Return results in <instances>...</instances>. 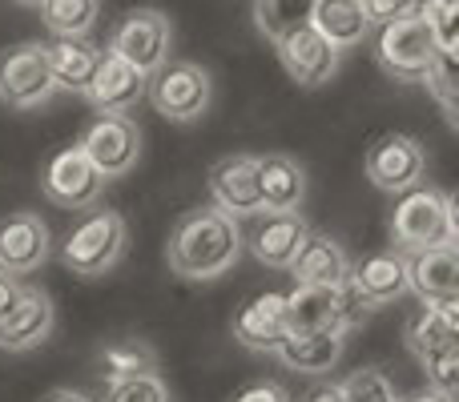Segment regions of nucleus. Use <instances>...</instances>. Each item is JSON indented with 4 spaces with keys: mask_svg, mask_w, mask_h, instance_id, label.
<instances>
[{
    "mask_svg": "<svg viewBox=\"0 0 459 402\" xmlns=\"http://www.w3.org/2000/svg\"><path fill=\"white\" fill-rule=\"evenodd\" d=\"M234 402H290V395L278 382H250L246 390H238Z\"/></svg>",
    "mask_w": 459,
    "mask_h": 402,
    "instance_id": "36",
    "label": "nucleus"
},
{
    "mask_svg": "<svg viewBox=\"0 0 459 402\" xmlns=\"http://www.w3.org/2000/svg\"><path fill=\"white\" fill-rule=\"evenodd\" d=\"M48 258V226L40 213H8L0 221V274H32Z\"/></svg>",
    "mask_w": 459,
    "mask_h": 402,
    "instance_id": "14",
    "label": "nucleus"
},
{
    "mask_svg": "<svg viewBox=\"0 0 459 402\" xmlns=\"http://www.w3.org/2000/svg\"><path fill=\"white\" fill-rule=\"evenodd\" d=\"M121 250H126V218L117 210H89L69 229V237L61 245V258L73 274L97 278L117 266Z\"/></svg>",
    "mask_w": 459,
    "mask_h": 402,
    "instance_id": "3",
    "label": "nucleus"
},
{
    "mask_svg": "<svg viewBox=\"0 0 459 402\" xmlns=\"http://www.w3.org/2000/svg\"><path fill=\"white\" fill-rule=\"evenodd\" d=\"M310 29L342 53V48H359L371 37V16H367L363 0H315Z\"/></svg>",
    "mask_w": 459,
    "mask_h": 402,
    "instance_id": "21",
    "label": "nucleus"
},
{
    "mask_svg": "<svg viewBox=\"0 0 459 402\" xmlns=\"http://www.w3.org/2000/svg\"><path fill=\"white\" fill-rule=\"evenodd\" d=\"M290 274L299 286H323V290H339L351 278V258L331 234H310L302 242L299 258L290 261Z\"/></svg>",
    "mask_w": 459,
    "mask_h": 402,
    "instance_id": "20",
    "label": "nucleus"
},
{
    "mask_svg": "<svg viewBox=\"0 0 459 402\" xmlns=\"http://www.w3.org/2000/svg\"><path fill=\"white\" fill-rule=\"evenodd\" d=\"M169 48H174V24L161 8H134L109 37V53L145 77L169 61Z\"/></svg>",
    "mask_w": 459,
    "mask_h": 402,
    "instance_id": "6",
    "label": "nucleus"
},
{
    "mask_svg": "<svg viewBox=\"0 0 459 402\" xmlns=\"http://www.w3.org/2000/svg\"><path fill=\"white\" fill-rule=\"evenodd\" d=\"M40 402H93V398L81 395V390H73V387H56V390H48Z\"/></svg>",
    "mask_w": 459,
    "mask_h": 402,
    "instance_id": "38",
    "label": "nucleus"
},
{
    "mask_svg": "<svg viewBox=\"0 0 459 402\" xmlns=\"http://www.w3.org/2000/svg\"><path fill=\"white\" fill-rule=\"evenodd\" d=\"M407 350H411L420 363H428V358L444 355V350H459L455 310H436V306H428L423 314H415L411 326H407Z\"/></svg>",
    "mask_w": 459,
    "mask_h": 402,
    "instance_id": "26",
    "label": "nucleus"
},
{
    "mask_svg": "<svg viewBox=\"0 0 459 402\" xmlns=\"http://www.w3.org/2000/svg\"><path fill=\"white\" fill-rule=\"evenodd\" d=\"M145 93H150V105L166 121L190 125V121H198L202 113L210 109L214 81L194 61H166L161 69H153L150 77H145Z\"/></svg>",
    "mask_w": 459,
    "mask_h": 402,
    "instance_id": "4",
    "label": "nucleus"
},
{
    "mask_svg": "<svg viewBox=\"0 0 459 402\" xmlns=\"http://www.w3.org/2000/svg\"><path fill=\"white\" fill-rule=\"evenodd\" d=\"M210 198L230 218H242V213H258V158H226L210 169Z\"/></svg>",
    "mask_w": 459,
    "mask_h": 402,
    "instance_id": "16",
    "label": "nucleus"
},
{
    "mask_svg": "<svg viewBox=\"0 0 459 402\" xmlns=\"http://www.w3.org/2000/svg\"><path fill=\"white\" fill-rule=\"evenodd\" d=\"M310 16H315V0H254V29L278 45L290 32L307 29Z\"/></svg>",
    "mask_w": 459,
    "mask_h": 402,
    "instance_id": "27",
    "label": "nucleus"
},
{
    "mask_svg": "<svg viewBox=\"0 0 459 402\" xmlns=\"http://www.w3.org/2000/svg\"><path fill=\"white\" fill-rule=\"evenodd\" d=\"M307 237L310 229L299 213H266L250 234V253L270 269H290Z\"/></svg>",
    "mask_w": 459,
    "mask_h": 402,
    "instance_id": "18",
    "label": "nucleus"
},
{
    "mask_svg": "<svg viewBox=\"0 0 459 402\" xmlns=\"http://www.w3.org/2000/svg\"><path fill=\"white\" fill-rule=\"evenodd\" d=\"M242 253V229L222 210H190L169 234V269L190 282L230 274V266Z\"/></svg>",
    "mask_w": 459,
    "mask_h": 402,
    "instance_id": "1",
    "label": "nucleus"
},
{
    "mask_svg": "<svg viewBox=\"0 0 459 402\" xmlns=\"http://www.w3.org/2000/svg\"><path fill=\"white\" fill-rule=\"evenodd\" d=\"M56 93L53 73H48L45 61V45H16L8 53H0V101L8 109H40L48 105Z\"/></svg>",
    "mask_w": 459,
    "mask_h": 402,
    "instance_id": "8",
    "label": "nucleus"
},
{
    "mask_svg": "<svg viewBox=\"0 0 459 402\" xmlns=\"http://www.w3.org/2000/svg\"><path fill=\"white\" fill-rule=\"evenodd\" d=\"M105 402H169V390L158 374H142V379L113 382Z\"/></svg>",
    "mask_w": 459,
    "mask_h": 402,
    "instance_id": "33",
    "label": "nucleus"
},
{
    "mask_svg": "<svg viewBox=\"0 0 459 402\" xmlns=\"http://www.w3.org/2000/svg\"><path fill=\"white\" fill-rule=\"evenodd\" d=\"M85 97L97 113H126L145 97V73H137L134 64H126L121 56L101 53Z\"/></svg>",
    "mask_w": 459,
    "mask_h": 402,
    "instance_id": "15",
    "label": "nucleus"
},
{
    "mask_svg": "<svg viewBox=\"0 0 459 402\" xmlns=\"http://www.w3.org/2000/svg\"><path fill=\"white\" fill-rule=\"evenodd\" d=\"M45 61L48 73H53V85L56 89H69V93H85L89 81L97 73V53L85 37H56L53 45H45Z\"/></svg>",
    "mask_w": 459,
    "mask_h": 402,
    "instance_id": "23",
    "label": "nucleus"
},
{
    "mask_svg": "<svg viewBox=\"0 0 459 402\" xmlns=\"http://www.w3.org/2000/svg\"><path fill=\"white\" fill-rule=\"evenodd\" d=\"M407 402H455V398H447V395H436V390H423V395H415V398H407Z\"/></svg>",
    "mask_w": 459,
    "mask_h": 402,
    "instance_id": "40",
    "label": "nucleus"
},
{
    "mask_svg": "<svg viewBox=\"0 0 459 402\" xmlns=\"http://www.w3.org/2000/svg\"><path fill=\"white\" fill-rule=\"evenodd\" d=\"M375 56H379L383 73L391 81H403V85H423L436 64L439 48L431 29L423 24V16H403V21H391L379 29V40H375Z\"/></svg>",
    "mask_w": 459,
    "mask_h": 402,
    "instance_id": "5",
    "label": "nucleus"
},
{
    "mask_svg": "<svg viewBox=\"0 0 459 402\" xmlns=\"http://www.w3.org/2000/svg\"><path fill=\"white\" fill-rule=\"evenodd\" d=\"M423 85L431 89V97L439 101V109H444L447 125L455 129V125H459V101H455V89H459V81H455V56H452V53H439Z\"/></svg>",
    "mask_w": 459,
    "mask_h": 402,
    "instance_id": "31",
    "label": "nucleus"
},
{
    "mask_svg": "<svg viewBox=\"0 0 459 402\" xmlns=\"http://www.w3.org/2000/svg\"><path fill=\"white\" fill-rule=\"evenodd\" d=\"M234 338L246 350L258 355H274L286 338V310H282V294H258L250 298L242 310L234 314Z\"/></svg>",
    "mask_w": 459,
    "mask_h": 402,
    "instance_id": "19",
    "label": "nucleus"
},
{
    "mask_svg": "<svg viewBox=\"0 0 459 402\" xmlns=\"http://www.w3.org/2000/svg\"><path fill=\"white\" fill-rule=\"evenodd\" d=\"M40 182H45L48 201L65 205V210H93L105 193V177L97 174L93 161H89L77 145L56 153V158L45 166V177H40Z\"/></svg>",
    "mask_w": 459,
    "mask_h": 402,
    "instance_id": "10",
    "label": "nucleus"
},
{
    "mask_svg": "<svg viewBox=\"0 0 459 402\" xmlns=\"http://www.w3.org/2000/svg\"><path fill=\"white\" fill-rule=\"evenodd\" d=\"M420 16L431 29L439 53H452L459 45V0H420Z\"/></svg>",
    "mask_w": 459,
    "mask_h": 402,
    "instance_id": "30",
    "label": "nucleus"
},
{
    "mask_svg": "<svg viewBox=\"0 0 459 402\" xmlns=\"http://www.w3.org/2000/svg\"><path fill=\"white\" fill-rule=\"evenodd\" d=\"M407 261V290H415L428 306L459 310V258L455 245H436V250H411Z\"/></svg>",
    "mask_w": 459,
    "mask_h": 402,
    "instance_id": "11",
    "label": "nucleus"
},
{
    "mask_svg": "<svg viewBox=\"0 0 459 402\" xmlns=\"http://www.w3.org/2000/svg\"><path fill=\"white\" fill-rule=\"evenodd\" d=\"M16 4H29V8H40V0H16Z\"/></svg>",
    "mask_w": 459,
    "mask_h": 402,
    "instance_id": "41",
    "label": "nucleus"
},
{
    "mask_svg": "<svg viewBox=\"0 0 459 402\" xmlns=\"http://www.w3.org/2000/svg\"><path fill=\"white\" fill-rule=\"evenodd\" d=\"M0 278H4V274H0Z\"/></svg>",
    "mask_w": 459,
    "mask_h": 402,
    "instance_id": "42",
    "label": "nucleus"
},
{
    "mask_svg": "<svg viewBox=\"0 0 459 402\" xmlns=\"http://www.w3.org/2000/svg\"><path fill=\"white\" fill-rule=\"evenodd\" d=\"M101 13V0H40V16L56 37H89Z\"/></svg>",
    "mask_w": 459,
    "mask_h": 402,
    "instance_id": "29",
    "label": "nucleus"
},
{
    "mask_svg": "<svg viewBox=\"0 0 459 402\" xmlns=\"http://www.w3.org/2000/svg\"><path fill=\"white\" fill-rule=\"evenodd\" d=\"M420 366L428 371V390L455 398V390H459V350H444V355L428 358V363H420Z\"/></svg>",
    "mask_w": 459,
    "mask_h": 402,
    "instance_id": "34",
    "label": "nucleus"
},
{
    "mask_svg": "<svg viewBox=\"0 0 459 402\" xmlns=\"http://www.w3.org/2000/svg\"><path fill=\"white\" fill-rule=\"evenodd\" d=\"M258 198L262 210L270 213H294L307 198V174L299 161H290L286 153H270L258 158Z\"/></svg>",
    "mask_w": 459,
    "mask_h": 402,
    "instance_id": "22",
    "label": "nucleus"
},
{
    "mask_svg": "<svg viewBox=\"0 0 459 402\" xmlns=\"http://www.w3.org/2000/svg\"><path fill=\"white\" fill-rule=\"evenodd\" d=\"M351 282L379 310L407 294V261L399 258V253H371V258H363L359 266H351Z\"/></svg>",
    "mask_w": 459,
    "mask_h": 402,
    "instance_id": "24",
    "label": "nucleus"
},
{
    "mask_svg": "<svg viewBox=\"0 0 459 402\" xmlns=\"http://www.w3.org/2000/svg\"><path fill=\"white\" fill-rule=\"evenodd\" d=\"M363 8L371 16V24H391L420 13V0H363Z\"/></svg>",
    "mask_w": 459,
    "mask_h": 402,
    "instance_id": "35",
    "label": "nucleus"
},
{
    "mask_svg": "<svg viewBox=\"0 0 459 402\" xmlns=\"http://www.w3.org/2000/svg\"><path fill=\"white\" fill-rule=\"evenodd\" d=\"M13 294H16V286L8 282V278H0V314L8 310V302H13Z\"/></svg>",
    "mask_w": 459,
    "mask_h": 402,
    "instance_id": "39",
    "label": "nucleus"
},
{
    "mask_svg": "<svg viewBox=\"0 0 459 402\" xmlns=\"http://www.w3.org/2000/svg\"><path fill=\"white\" fill-rule=\"evenodd\" d=\"M286 310V334H347L339 314V290L323 286H294L282 294Z\"/></svg>",
    "mask_w": 459,
    "mask_h": 402,
    "instance_id": "17",
    "label": "nucleus"
},
{
    "mask_svg": "<svg viewBox=\"0 0 459 402\" xmlns=\"http://www.w3.org/2000/svg\"><path fill=\"white\" fill-rule=\"evenodd\" d=\"M428 174V153L407 133H383L367 153V177L383 193H407Z\"/></svg>",
    "mask_w": 459,
    "mask_h": 402,
    "instance_id": "9",
    "label": "nucleus"
},
{
    "mask_svg": "<svg viewBox=\"0 0 459 402\" xmlns=\"http://www.w3.org/2000/svg\"><path fill=\"white\" fill-rule=\"evenodd\" d=\"M77 150L93 161V169L109 182V177H126L142 158V129L126 113H101L89 121V129L81 133Z\"/></svg>",
    "mask_w": 459,
    "mask_h": 402,
    "instance_id": "7",
    "label": "nucleus"
},
{
    "mask_svg": "<svg viewBox=\"0 0 459 402\" xmlns=\"http://www.w3.org/2000/svg\"><path fill=\"white\" fill-rule=\"evenodd\" d=\"M101 379L109 382H126V379H142V374H153L158 371V355H153L145 342H134V338H126V342H109V346L101 350Z\"/></svg>",
    "mask_w": 459,
    "mask_h": 402,
    "instance_id": "28",
    "label": "nucleus"
},
{
    "mask_svg": "<svg viewBox=\"0 0 459 402\" xmlns=\"http://www.w3.org/2000/svg\"><path fill=\"white\" fill-rule=\"evenodd\" d=\"M53 302L40 290H16L8 310L0 314V350H32L53 334Z\"/></svg>",
    "mask_w": 459,
    "mask_h": 402,
    "instance_id": "12",
    "label": "nucleus"
},
{
    "mask_svg": "<svg viewBox=\"0 0 459 402\" xmlns=\"http://www.w3.org/2000/svg\"><path fill=\"white\" fill-rule=\"evenodd\" d=\"M299 402H342V390H339V382H318Z\"/></svg>",
    "mask_w": 459,
    "mask_h": 402,
    "instance_id": "37",
    "label": "nucleus"
},
{
    "mask_svg": "<svg viewBox=\"0 0 459 402\" xmlns=\"http://www.w3.org/2000/svg\"><path fill=\"white\" fill-rule=\"evenodd\" d=\"M391 237L403 250H436V245H455L459 221H455V198L452 193L415 185L395 205L391 218Z\"/></svg>",
    "mask_w": 459,
    "mask_h": 402,
    "instance_id": "2",
    "label": "nucleus"
},
{
    "mask_svg": "<svg viewBox=\"0 0 459 402\" xmlns=\"http://www.w3.org/2000/svg\"><path fill=\"white\" fill-rule=\"evenodd\" d=\"M342 390V402H399L395 398V387H391V379L383 371H355L347 382H339Z\"/></svg>",
    "mask_w": 459,
    "mask_h": 402,
    "instance_id": "32",
    "label": "nucleus"
},
{
    "mask_svg": "<svg viewBox=\"0 0 459 402\" xmlns=\"http://www.w3.org/2000/svg\"><path fill=\"white\" fill-rule=\"evenodd\" d=\"M274 355L286 371L326 374L342 358V334H286Z\"/></svg>",
    "mask_w": 459,
    "mask_h": 402,
    "instance_id": "25",
    "label": "nucleus"
},
{
    "mask_svg": "<svg viewBox=\"0 0 459 402\" xmlns=\"http://www.w3.org/2000/svg\"><path fill=\"white\" fill-rule=\"evenodd\" d=\"M339 56H342L339 48L326 45L310 24L290 32L286 40H278V61H282L286 77L302 89H315V85H323V81H331L334 69H339Z\"/></svg>",
    "mask_w": 459,
    "mask_h": 402,
    "instance_id": "13",
    "label": "nucleus"
}]
</instances>
